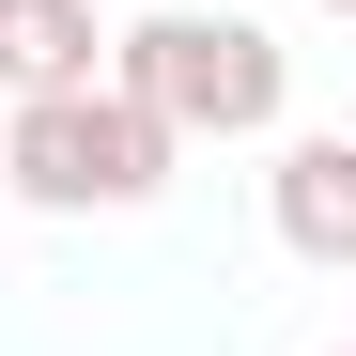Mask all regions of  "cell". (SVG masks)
I'll return each instance as SVG.
<instances>
[{
    "instance_id": "6",
    "label": "cell",
    "mask_w": 356,
    "mask_h": 356,
    "mask_svg": "<svg viewBox=\"0 0 356 356\" xmlns=\"http://www.w3.org/2000/svg\"><path fill=\"white\" fill-rule=\"evenodd\" d=\"M325 16H356V0H325Z\"/></svg>"
},
{
    "instance_id": "7",
    "label": "cell",
    "mask_w": 356,
    "mask_h": 356,
    "mask_svg": "<svg viewBox=\"0 0 356 356\" xmlns=\"http://www.w3.org/2000/svg\"><path fill=\"white\" fill-rule=\"evenodd\" d=\"M0 108H16V93H0Z\"/></svg>"
},
{
    "instance_id": "4",
    "label": "cell",
    "mask_w": 356,
    "mask_h": 356,
    "mask_svg": "<svg viewBox=\"0 0 356 356\" xmlns=\"http://www.w3.org/2000/svg\"><path fill=\"white\" fill-rule=\"evenodd\" d=\"M93 78H108L93 0H16V31H0V93H93Z\"/></svg>"
},
{
    "instance_id": "1",
    "label": "cell",
    "mask_w": 356,
    "mask_h": 356,
    "mask_svg": "<svg viewBox=\"0 0 356 356\" xmlns=\"http://www.w3.org/2000/svg\"><path fill=\"white\" fill-rule=\"evenodd\" d=\"M170 155H186V140H170L140 93H108V78H93V93H16V108H0V170H16L31 217H140V202L170 186Z\"/></svg>"
},
{
    "instance_id": "8",
    "label": "cell",
    "mask_w": 356,
    "mask_h": 356,
    "mask_svg": "<svg viewBox=\"0 0 356 356\" xmlns=\"http://www.w3.org/2000/svg\"><path fill=\"white\" fill-rule=\"evenodd\" d=\"M341 356H356V341H341Z\"/></svg>"
},
{
    "instance_id": "5",
    "label": "cell",
    "mask_w": 356,
    "mask_h": 356,
    "mask_svg": "<svg viewBox=\"0 0 356 356\" xmlns=\"http://www.w3.org/2000/svg\"><path fill=\"white\" fill-rule=\"evenodd\" d=\"M0 31H16V0H0Z\"/></svg>"
},
{
    "instance_id": "2",
    "label": "cell",
    "mask_w": 356,
    "mask_h": 356,
    "mask_svg": "<svg viewBox=\"0 0 356 356\" xmlns=\"http://www.w3.org/2000/svg\"><path fill=\"white\" fill-rule=\"evenodd\" d=\"M108 93H140L170 140H264L294 63L264 16H140V31H108Z\"/></svg>"
},
{
    "instance_id": "3",
    "label": "cell",
    "mask_w": 356,
    "mask_h": 356,
    "mask_svg": "<svg viewBox=\"0 0 356 356\" xmlns=\"http://www.w3.org/2000/svg\"><path fill=\"white\" fill-rule=\"evenodd\" d=\"M264 217H279L294 264H356V140H294L264 170Z\"/></svg>"
}]
</instances>
